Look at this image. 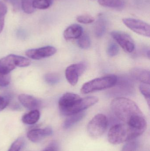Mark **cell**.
I'll list each match as a JSON object with an SVG mask.
<instances>
[{"label": "cell", "instance_id": "6da1fadb", "mask_svg": "<svg viewBox=\"0 0 150 151\" xmlns=\"http://www.w3.org/2000/svg\"><path fill=\"white\" fill-rule=\"evenodd\" d=\"M98 101L97 97L91 96L82 98L77 94L67 92L60 98L58 104L61 113L68 116L82 112L94 105Z\"/></svg>", "mask_w": 150, "mask_h": 151}, {"label": "cell", "instance_id": "7a4b0ae2", "mask_svg": "<svg viewBox=\"0 0 150 151\" xmlns=\"http://www.w3.org/2000/svg\"><path fill=\"white\" fill-rule=\"evenodd\" d=\"M111 108L115 116L128 126L144 116L136 104L126 98L114 99L111 102Z\"/></svg>", "mask_w": 150, "mask_h": 151}, {"label": "cell", "instance_id": "3957f363", "mask_svg": "<svg viewBox=\"0 0 150 151\" xmlns=\"http://www.w3.org/2000/svg\"><path fill=\"white\" fill-rule=\"evenodd\" d=\"M118 77L114 75H107L93 79L83 84L81 93L88 94L113 87L116 84Z\"/></svg>", "mask_w": 150, "mask_h": 151}, {"label": "cell", "instance_id": "277c9868", "mask_svg": "<svg viewBox=\"0 0 150 151\" xmlns=\"http://www.w3.org/2000/svg\"><path fill=\"white\" fill-rule=\"evenodd\" d=\"M108 142L113 145H119L131 140L129 130L127 125L117 124L113 126L107 135Z\"/></svg>", "mask_w": 150, "mask_h": 151}, {"label": "cell", "instance_id": "5b68a950", "mask_svg": "<svg viewBox=\"0 0 150 151\" xmlns=\"http://www.w3.org/2000/svg\"><path fill=\"white\" fill-rule=\"evenodd\" d=\"M107 126V117L103 114H98L89 122L87 126V131L92 137H100L105 133Z\"/></svg>", "mask_w": 150, "mask_h": 151}, {"label": "cell", "instance_id": "8992f818", "mask_svg": "<svg viewBox=\"0 0 150 151\" xmlns=\"http://www.w3.org/2000/svg\"><path fill=\"white\" fill-rule=\"evenodd\" d=\"M122 22L127 27L136 33L145 37H150V27L146 22L131 18H124Z\"/></svg>", "mask_w": 150, "mask_h": 151}, {"label": "cell", "instance_id": "52a82bcc", "mask_svg": "<svg viewBox=\"0 0 150 151\" xmlns=\"http://www.w3.org/2000/svg\"><path fill=\"white\" fill-rule=\"evenodd\" d=\"M112 38L122 48L128 53H131L135 49V43L132 37L127 33L113 31L111 33Z\"/></svg>", "mask_w": 150, "mask_h": 151}, {"label": "cell", "instance_id": "ba28073f", "mask_svg": "<svg viewBox=\"0 0 150 151\" xmlns=\"http://www.w3.org/2000/svg\"><path fill=\"white\" fill-rule=\"evenodd\" d=\"M86 69V66L82 63L74 64L67 67L65 75L68 82L72 86L77 83L79 76L82 75Z\"/></svg>", "mask_w": 150, "mask_h": 151}, {"label": "cell", "instance_id": "9c48e42d", "mask_svg": "<svg viewBox=\"0 0 150 151\" xmlns=\"http://www.w3.org/2000/svg\"><path fill=\"white\" fill-rule=\"evenodd\" d=\"M57 50L54 47L47 46L38 49L28 50L26 55L29 58L34 60H40L53 56L56 53Z\"/></svg>", "mask_w": 150, "mask_h": 151}, {"label": "cell", "instance_id": "30bf717a", "mask_svg": "<svg viewBox=\"0 0 150 151\" xmlns=\"http://www.w3.org/2000/svg\"><path fill=\"white\" fill-rule=\"evenodd\" d=\"M53 131L50 127L44 129H35L28 131L27 137L28 139L33 142H38L47 137L51 135Z\"/></svg>", "mask_w": 150, "mask_h": 151}, {"label": "cell", "instance_id": "8fae6325", "mask_svg": "<svg viewBox=\"0 0 150 151\" xmlns=\"http://www.w3.org/2000/svg\"><path fill=\"white\" fill-rule=\"evenodd\" d=\"M16 66L15 55H9L0 60V73L9 74Z\"/></svg>", "mask_w": 150, "mask_h": 151}, {"label": "cell", "instance_id": "7c38bea8", "mask_svg": "<svg viewBox=\"0 0 150 151\" xmlns=\"http://www.w3.org/2000/svg\"><path fill=\"white\" fill-rule=\"evenodd\" d=\"M18 99L25 107L29 110H36L41 105V102L38 99L27 94H20Z\"/></svg>", "mask_w": 150, "mask_h": 151}, {"label": "cell", "instance_id": "4fadbf2b", "mask_svg": "<svg viewBox=\"0 0 150 151\" xmlns=\"http://www.w3.org/2000/svg\"><path fill=\"white\" fill-rule=\"evenodd\" d=\"M82 27L80 25L74 24L67 27L64 31L63 37L66 40L78 39L83 34Z\"/></svg>", "mask_w": 150, "mask_h": 151}, {"label": "cell", "instance_id": "5bb4252c", "mask_svg": "<svg viewBox=\"0 0 150 151\" xmlns=\"http://www.w3.org/2000/svg\"><path fill=\"white\" fill-rule=\"evenodd\" d=\"M115 85H117V91L122 94L132 93L134 90V85L131 80L127 77H121L117 80Z\"/></svg>", "mask_w": 150, "mask_h": 151}, {"label": "cell", "instance_id": "9a60e30c", "mask_svg": "<svg viewBox=\"0 0 150 151\" xmlns=\"http://www.w3.org/2000/svg\"><path fill=\"white\" fill-rule=\"evenodd\" d=\"M130 73L134 79L141 83L150 84V72L148 70L142 68H134Z\"/></svg>", "mask_w": 150, "mask_h": 151}, {"label": "cell", "instance_id": "2e32d148", "mask_svg": "<svg viewBox=\"0 0 150 151\" xmlns=\"http://www.w3.org/2000/svg\"><path fill=\"white\" fill-rule=\"evenodd\" d=\"M107 26V22L105 18L102 16L99 17L94 26V32L97 37H101L105 34Z\"/></svg>", "mask_w": 150, "mask_h": 151}, {"label": "cell", "instance_id": "e0dca14e", "mask_svg": "<svg viewBox=\"0 0 150 151\" xmlns=\"http://www.w3.org/2000/svg\"><path fill=\"white\" fill-rule=\"evenodd\" d=\"M40 113L37 110H32L28 113L24 114L22 117V122L27 125H33L37 123L40 119Z\"/></svg>", "mask_w": 150, "mask_h": 151}, {"label": "cell", "instance_id": "ac0fdd59", "mask_svg": "<svg viewBox=\"0 0 150 151\" xmlns=\"http://www.w3.org/2000/svg\"><path fill=\"white\" fill-rule=\"evenodd\" d=\"M85 115V114L83 112L69 115L63 123V128L65 129H68L71 127L72 126L80 121L84 118Z\"/></svg>", "mask_w": 150, "mask_h": 151}, {"label": "cell", "instance_id": "d6986e66", "mask_svg": "<svg viewBox=\"0 0 150 151\" xmlns=\"http://www.w3.org/2000/svg\"><path fill=\"white\" fill-rule=\"evenodd\" d=\"M101 6L112 8H120L124 6V0H98Z\"/></svg>", "mask_w": 150, "mask_h": 151}, {"label": "cell", "instance_id": "ffe728a7", "mask_svg": "<svg viewBox=\"0 0 150 151\" xmlns=\"http://www.w3.org/2000/svg\"><path fill=\"white\" fill-rule=\"evenodd\" d=\"M91 41L90 36L87 34H82L78 38L77 44L80 48L82 49H87L90 46Z\"/></svg>", "mask_w": 150, "mask_h": 151}, {"label": "cell", "instance_id": "44dd1931", "mask_svg": "<svg viewBox=\"0 0 150 151\" xmlns=\"http://www.w3.org/2000/svg\"><path fill=\"white\" fill-rule=\"evenodd\" d=\"M7 11V5L3 2L0 1V34L2 32L4 27L5 16Z\"/></svg>", "mask_w": 150, "mask_h": 151}, {"label": "cell", "instance_id": "7402d4cb", "mask_svg": "<svg viewBox=\"0 0 150 151\" xmlns=\"http://www.w3.org/2000/svg\"><path fill=\"white\" fill-rule=\"evenodd\" d=\"M52 0H33V5L34 9H45L52 4Z\"/></svg>", "mask_w": 150, "mask_h": 151}, {"label": "cell", "instance_id": "603a6c76", "mask_svg": "<svg viewBox=\"0 0 150 151\" xmlns=\"http://www.w3.org/2000/svg\"><path fill=\"white\" fill-rule=\"evenodd\" d=\"M22 9L27 14H31L35 11L33 5V0H21Z\"/></svg>", "mask_w": 150, "mask_h": 151}, {"label": "cell", "instance_id": "cb8c5ba5", "mask_svg": "<svg viewBox=\"0 0 150 151\" xmlns=\"http://www.w3.org/2000/svg\"><path fill=\"white\" fill-rule=\"evenodd\" d=\"M141 93L143 95L145 99L147 101V103L150 106V84L145 83H141L139 87Z\"/></svg>", "mask_w": 150, "mask_h": 151}, {"label": "cell", "instance_id": "d4e9b609", "mask_svg": "<svg viewBox=\"0 0 150 151\" xmlns=\"http://www.w3.org/2000/svg\"><path fill=\"white\" fill-rule=\"evenodd\" d=\"M15 59L17 66L18 67H27L31 64V61L24 57L15 55Z\"/></svg>", "mask_w": 150, "mask_h": 151}, {"label": "cell", "instance_id": "484cf974", "mask_svg": "<svg viewBox=\"0 0 150 151\" xmlns=\"http://www.w3.org/2000/svg\"><path fill=\"white\" fill-rule=\"evenodd\" d=\"M138 143L134 140L127 141L123 146L121 151H136L138 147Z\"/></svg>", "mask_w": 150, "mask_h": 151}, {"label": "cell", "instance_id": "4316f807", "mask_svg": "<svg viewBox=\"0 0 150 151\" xmlns=\"http://www.w3.org/2000/svg\"><path fill=\"white\" fill-rule=\"evenodd\" d=\"M119 47L118 45L114 42H111L107 48V53L110 57H114L118 55Z\"/></svg>", "mask_w": 150, "mask_h": 151}, {"label": "cell", "instance_id": "83f0119b", "mask_svg": "<svg viewBox=\"0 0 150 151\" xmlns=\"http://www.w3.org/2000/svg\"><path fill=\"white\" fill-rule=\"evenodd\" d=\"M24 141L23 138H18L11 145L8 151H20L23 145Z\"/></svg>", "mask_w": 150, "mask_h": 151}, {"label": "cell", "instance_id": "f1b7e54d", "mask_svg": "<svg viewBox=\"0 0 150 151\" xmlns=\"http://www.w3.org/2000/svg\"><path fill=\"white\" fill-rule=\"evenodd\" d=\"M76 19L77 22L83 24H91L95 20L92 16L89 15H80L77 17Z\"/></svg>", "mask_w": 150, "mask_h": 151}, {"label": "cell", "instance_id": "f546056e", "mask_svg": "<svg viewBox=\"0 0 150 151\" xmlns=\"http://www.w3.org/2000/svg\"><path fill=\"white\" fill-rule=\"evenodd\" d=\"M45 80L48 83L51 84L57 83L60 80L59 76L55 73H48L45 76Z\"/></svg>", "mask_w": 150, "mask_h": 151}, {"label": "cell", "instance_id": "4dcf8cb0", "mask_svg": "<svg viewBox=\"0 0 150 151\" xmlns=\"http://www.w3.org/2000/svg\"><path fill=\"white\" fill-rule=\"evenodd\" d=\"M11 81V77L9 74H3L0 73V86L6 87L9 85Z\"/></svg>", "mask_w": 150, "mask_h": 151}, {"label": "cell", "instance_id": "1f68e13d", "mask_svg": "<svg viewBox=\"0 0 150 151\" xmlns=\"http://www.w3.org/2000/svg\"><path fill=\"white\" fill-rule=\"evenodd\" d=\"M10 102V98L8 96H0V111L5 109Z\"/></svg>", "mask_w": 150, "mask_h": 151}, {"label": "cell", "instance_id": "d6a6232c", "mask_svg": "<svg viewBox=\"0 0 150 151\" xmlns=\"http://www.w3.org/2000/svg\"><path fill=\"white\" fill-rule=\"evenodd\" d=\"M43 151H58V145L55 142H52L45 150Z\"/></svg>", "mask_w": 150, "mask_h": 151}, {"label": "cell", "instance_id": "836d02e7", "mask_svg": "<svg viewBox=\"0 0 150 151\" xmlns=\"http://www.w3.org/2000/svg\"><path fill=\"white\" fill-rule=\"evenodd\" d=\"M5 1L12 4L13 8H14V9H18L19 8V2L18 0H5Z\"/></svg>", "mask_w": 150, "mask_h": 151}]
</instances>
